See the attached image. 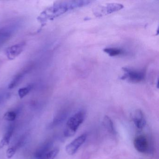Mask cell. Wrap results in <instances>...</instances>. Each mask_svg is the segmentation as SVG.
<instances>
[{"label":"cell","instance_id":"obj_3","mask_svg":"<svg viewBox=\"0 0 159 159\" xmlns=\"http://www.w3.org/2000/svg\"><path fill=\"white\" fill-rule=\"evenodd\" d=\"M87 135L86 134H83L76 138L73 141L67 145L66 150L67 153L69 155L75 154L80 147L83 145L86 140Z\"/></svg>","mask_w":159,"mask_h":159},{"label":"cell","instance_id":"obj_18","mask_svg":"<svg viewBox=\"0 0 159 159\" xmlns=\"http://www.w3.org/2000/svg\"><path fill=\"white\" fill-rule=\"evenodd\" d=\"M0 101H1V98H0Z\"/></svg>","mask_w":159,"mask_h":159},{"label":"cell","instance_id":"obj_16","mask_svg":"<svg viewBox=\"0 0 159 159\" xmlns=\"http://www.w3.org/2000/svg\"><path fill=\"white\" fill-rule=\"evenodd\" d=\"M17 148L15 146H13L12 147L9 148L7 149L6 151V156L8 159H11L12 158L13 156L14 155L16 152Z\"/></svg>","mask_w":159,"mask_h":159},{"label":"cell","instance_id":"obj_10","mask_svg":"<svg viewBox=\"0 0 159 159\" xmlns=\"http://www.w3.org/2000/svg\"><path fill=\"white\" fill-rule=\"evenodd\" d=\"M27 70H24V71L20 72L15 76L12 81H11L9 85V89H13L19 84L20 82L22 80V79L25 76V74L26 73Z\"/></svg>","mask_w":159,"mask_h":159},{"label":"cell","instance_id":"obj_11","mask_svg":"<svg viewBox=\"0 0 159 159\" xmlns=\"http://www.w3.org/2000/svg\"><path fill=\"white\" fill-rule=\"evenodd\" d=\"M67 114L66 112H62L58 114L54 119L52 123V125L53 126H56V125L61 124L63 121L65 120V119L67 116Z\"/></svg>","mask_w":159,"mask_h":159},{"label":"cell","instance_id":"obj_1","mask_svg":"<svg viewBox=\"0 0 159 159\" xmlns=\"http://www.w3.org/2000/svg\"><path fill=\"white\" fill-rule=\"evenodd\" d=\"M85 112L84 111H80L73 114L67 122L64 130V135L69 137L72 136L76 133L80 125L84 120Z\"/></svg>","mask_w":159,"mask_h":159},{"label":"cell","instance_id":"obj_13","mask_svg":"<svg viewBox=\"0 0 159 159\" xmlns=\"http://www.w3.org/2000/svg\"><path fill=\"white\" fill-rule=\"evenodd\" d=\"M59 149L57 148L51 150L48 153H46L41 159H55L59 152Z\"/></svg>","mask_w":159,"mask_h":159},{"label":"cell","instance_id":"obj_8","mask_svg":"<svg viewBox=\"0 0 159 159\" xmlns=\"http://www.w3.org/2000/svg\"><path fill=\"white\" fill-rule=\"evenodd\" d=\"M14 129L13 125H10L8 127L0 142V148H3L4 146H7L9 144L14 132Z\"/></svg>","mask_w":159,"mask_h":159},{"label":"cell","instance_id":"obj_17","mask_svg":"<svg viewBox=\"0 0 159 159\" xmlns=\"http://www.w3.org/2000/svg\"><path fill=\"white\" fill-rule=\"evenodd\" d=\"M9 36V34L7 32H5L3 30H0V41H2L3 39L7 38Z\"/></svg>","mask_w":159,"mask_h":159},{"label":"cell","instance_id":"obj_14","mask_svg":"<svg viewBox=\"0 0 159 159\" xmlns=\"http://www.w3.org/2000/svg\"><path fill=\"white\" fill-rule=\"evenodd\" d=\"M17 114L15 111H8L4 114L3 118L8 121H13L16 119Z\"/></svg>","mask_w":159,"mask_h":159},{"label":"cell","instance_id":"obj_19","mask_svg":"<svg viewBox=\"0 0 159 159\" xmlns=\"http://www.w3.org/2000/svg\"></svg>","mask_w":159,"mask_h":159},{"label":"cell","instance_id":"obj_12","mask_svg":"<svg viewBox=\"0 0 159 159\" xmlns=\"http://www.w3.org/2000/svg\"><path fill=\"white\" fill-rule=\"evenodd\" d=\"M104 52L108 54L110 56H116L121 54L123 53L122 50L118 48H106L104 49Z\"/></svg>","mask_w":159,"mask_h":159},{"label":"cell","instance_id":"obj_6","mask_svg":"<svg viewBox=\"0 0 159 159\" xmlns=\"http://www.w3.org/2000/svg\"><path fill=\"white\" fill-rule=\"evenodd\" d=\"M53 143L51 140H47L43 143L35 152V157L37 159H41L46 153L52 150Z\"/></svg>","mask_w":159,"mask_h":159},{"label":"cell","instance_id":"obj_5","mask_svg":"<svg viewBox=\"0 0 159 159\" xmlns=\"http://www.w3.org/2000/svg\"><path fill=\"white\" fill-rule=\"evenodd\" d=\"M125 70L126 73L122 78L128 79L132 82H139L143 80L145 78V74L142 71H134L126 68L125 69Z\"/></svg>","mask_w":159,"mask_h":159},{"label":"cell","instance_id":"obj_9","mask_svg":"<svg viewBox=\"0 0 159 159\" xmlns=\"http://www.w3.org/2000/svg\"><path fill=\"white\" fill-rule=\"evenodd\" d=\"M103 123L104 127L109 133L112 134H116L113 122L109 117L105 116L103 119Z\"/></svg>","mask_w":159,"mask_h":159},{"label":"cell","instance_id":"obj_4","mask_svg":"<svg viewBox=\"0 0 159 159\" xmlns=\"http://www.w3.org/2000/svg\"><path fill=\"white\" fill-rule=\"evenodd\" d=\"M25 45L24 43H18L10 46L6 51V55L8 59L13 60L16 58L23 52Z\"/></svg>","mask_w":159,"mask_h":159},{"label":"cell","instance_id":"obj_7","mask_svg":"<svg viewBox=\"0 0 159 159\" xmlns=\"http://www.w3.org/2000/svg\"><path fill=\"white\" fill-rule=\"evenodd\" d=\"M132 119L138 129H143L146 125V119L144 113L140 110H137L134 112L132 116Z\"/></svg>","mask_w":159,"mask_h":159},{"label":"cell","instance_id":"obj_15","mask_svg":"<svg viewBox=\"0 0 159 159\" xmlns=\"http://www.w3.org/2000/svg\"><path fill=\"white\" fill-rule=\"evenodd\" d=\"M32 89V86H28L27 87L21 88L18 91V95L20 98H23L27 95Z\"/></svg>","mask_w":159,"mask_h":159},{"label":"cell","instance_id":"obj_2","mask_svg":"<svg viewBox=\"0 0 159 159\" xmlns=\"http://www.w3.org/2000/svg\"><path fill=\"white\" fill-rule=\"evenodd\" d=\"M135 148L141 153H148L150 150V145L148 139L144 135H139L135 138L134 140Z\"/></svg>","mask_w":159,"mask_h":159}]
</instances>
